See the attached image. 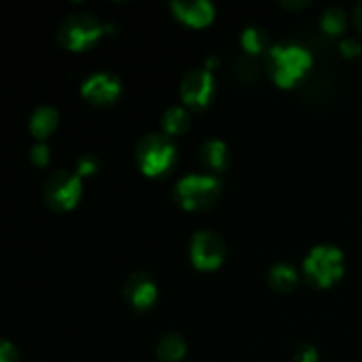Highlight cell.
I'll return each instance as SVG.
<instances>
[{"instance_id":"cell-22","label":"cell","mask_w":362,"mask_h":362,"mask_svg":"<svg viewBox=\"0 0 362 362\" xmlns=\"http://www.w3.org/2000/svg\"><path fill=\"white\" fill-rule=\"evenodd\" d=\"M0 362H20V352L9 339L0 338Z\"/></svg>"},{"instance_id":"cell-17","label":"cell","mask_w":362,"mask_h":362,"mask_svg":"<svg viewBox=\"0 0 362 362\" xmlns=\"http://www.w3.org/2000/svg\"><path fill=\"white\" fill-rule=\"evenodd\" d=\"M239 39L243 49L250 55H258V53H264L271 48L269 46V34L260 25H247L246 28H243Z\"/></svg>"},{"instance_id":"cell-3","label":"cell","mask_w":362,"mask_h":362,"mask_svg":"<svg viewBox=\"0 0 362 362\" xmlns=\"http://www.w3.org/2000/svg\"><path fill=\"white\" fill-rule=\"evenodd\" d=\"M108 30L110 25L103 23L95 14L88 11H78L64 18L57 37L64 48L71 52H83L92 48Z\"/></svg>"},{"instance_id":"cell-18","label":"cell","mask_w":362,"mask_h":362,"mask_svg":"<svg viewBox=\"0 0 362 362\" xmlns=\"http://www.w3.org/2000/svg\"><path fill=\"white\" fill-rule=\"evenodd\" d=\"M320 27L327 35H339L346 27V13L338 6H329L320 16Z\"/></svg>"},{"instance_id":"cell-20","label":"cell","mask_w":362,"mask_h":362,"mask_svg":"<svg viewBox=\"0 0 362 362\" xmlns=\"http://www.w3.org/2000/svg\"><path fill=\"white\" fill-rule=\"evenodd\" d=\"M30 161L35 166H46L49 161V147L45 141H37L30 148Z\"/></svg>"},{"instance_id":"cell-13","label":"cell","mask_w":362,"mask_h":362,"mask_svg":"<svg viewBox=\"0 0 362 362\" xmlns=\"http://www.w3.org/2000/svg\"><path fill=\"white\" fill-rule=\"evenodd\" d=\"M57 124H59V112H57V108L49 105H41L32 112L30 119H28V129H30L32 136L42 141L57 129Z\"/></svg>"},{"instance_id":"cell-15","label":"cell","mask_w":362,"mask_h":362,"mask_svg":"<svg viewBox=\"0 0 362 362\" xmlns=\"http://www.w3.org/2000/svg\"><path fill=\"white\" fill-rule=\"evenodd\" d=\"M186 339L179 332H168V334H165L159 339L158 346H156L158 357L163 362H179L186 356Z\"/></svg>"},{"instance_id":"cell-16","label":"cell","mask_w":362,"mask_h":362,"mask_svg":"<svg viewBox=\"0 0 362 362\" xmlns=\"http://www.w3.org/2000/svg\"><path fill=\"white\" fill-rule=\"evenodd\" d=\"M191 115L184 106L173 105L166 108L161 115V126L168 136H175V134H182L189 129Z\"/></svg>"},{"instance_id":"cell-25","label":"cell","mask_w":362,"mask_h":362,"mask_svg":"<svg viewBox=\"0 0 362 362\" xmlns=\"http://www.w3.org/2000/svg\"><path fill=\"white\" fill-rule=\"evenodd\" d=\"M308 0H303V2H281V6H285V7H296V9H300V7H304V6H308Z\"/></svg>"},{"instance_id":"cell-9","label":"cell","mask_w":362,"mask_h":362,"mask_svg":"<svg viewBox=\"0 0 362 362\" xmlns=\"http://www.w3.org/2000/svg\"><path fill=\"white\" fill-rule=\"evenodd\" d=\"M80 90L81 95L92 105L108 106L119 99L122 85L117 74L110 71H95L81 81Z\"/></svg>"},{"instance_id":"cell-1","label":"cell","mask_w":362,"mask_h":362,"mask_svg":"<svg viewBox=\"0 0 362 362\" xmlns=\"http://www.w3.org/2000/svg\"><path fill=\"white\" fill-rule=\"evenodd\" d=\"M313 66L311 52L296 41H281L267 49V73L283 88L299 83Z\"/></svg>"},{"instance_id":"cell-5","label":"cell","mask_w":362,"mask_h":362,"mask_svg":"<svg viewBox=\"0 0 362 362\" xmlns=\"http://www.w3.org/2000/svg\"><path fill=\"white\" fill-rule=\"evenodd\" d=\"M221 180L212 173H186L177 180L173 197L186 211H205L218 202Z\"/></svg>"},{"instance_id":"cell-6","label":"cell","mask_w":362,"mask_h":362,"mask_svg":"<svg viewBox=\"0 0 362 362\" xmlns=\"http://www.w3.org/2000/svg\"><path fill=\"white\" fill-rule=\"evenodd\" d=\"M83 186H81V177L73 170L60 168L49 173L48 179L42 186L45 200L53 211H71L74 205L80 202Z\"/></svg>"},{"instance_id":"cell-23","label":"cell","mask_w":362,"mask_h":362,"mask_svg":"<svg viewBox=\"0 0 362 362\" xmlns=\"http://www.w3.org/2000/svg\"><path fill=\"white\" fill-rule=\"evenodd\" d=\"M339 52H341L345 57H349V59H354V57L361 55L362 46L359 45L357 39H352V37L343 39V41L339 42Z\"/></svg>"},{"instance_id":"cell-4","label":"cell","mask_w":362,"mask_h":362,"mask_svg":"<svg viewBox=\"0 0 362 362\" xmlns=\"http://www.w3.org/2000/svg\"><path fill=\"white\" fill-rule=\"evenodd\" d=\"M306 278L318 288H329L345 274V257L332 244H317L308 251L303 262Z\"/></svg>"},{"instance_id":"cell-2","label":"cell","mask_w":362,"mask_h":362,"mask_svg":"<svg viewBox=\"0 0 362 362\" xmlns=\"http://www.w3.org/2000/svg\"><path fill=\"white\" fill-rule=\"evenodd\" d=\"M138 168L147 177H165L177 163V145L166 133H147L134 151Z\"/></svg>"},{"instance_id":"cell-11","label":"cell","mask_w":362,"mask_h":362,"mask_svg":"<svg viewBox=\"0 0 362 362\" xmlns=\"http://www.w3.org/2000/svg\"><path fill=\"white\" fill-rule=\"evenodd\" d=\"M170 7L173 14L189 27H205L216 16L214 4L209 0H172Z\"/></svg>"},{"instance_id":"cell-7","label":"cell","mask_w":362,"mask_h":362,"mask_svg":"<svg viewBox=\"0 0 362 362\" xmlns=\"http://www.w3.org/2000/svg\"><path fill=\"white\" fill-rule=\"evenodd\" d=\"M226 255L225 240L214 230H198L189 243L191 262L200 271H216Z\"/></svg>"},{"instance_id":"cell-19","label":"cell","mask_w":362,"mask_h":362,"mask_svg":"<svg viewBox=\"0 0 362 362\" xmlns=\"http://www.w3.org/2000/svg\"><path fill=\"white\" fill-rule=\"evenodd\" d=\"M99 168V158L92 152H87V154H81L76 161V173L80 177L92 175V173L98 172Z\"/></svg>"},{"instance_id":"cell-14","label":"cell","mask_w":362,"mask_h":362,"mask_svg":"<svg viewBox=\"0 0 362 362\" xmlns=\"http://www.w3.org/2000/svg\"><path fill=\"white\" fill-rule=\"evenodd\" d=\"M267 281L276 292L286 293L296 288L297 281H299V274H297V269L292 264H288V262H278V264H274L269 269Z\"/></svg>"},{"instance_id":"cell-21","label":"cell","mask_w":362,"mask_h":362,"mask_svg":"<svg viewBox=\"0 0 362 362\" xmlns=\"http://www.w3.org/2000/svg\"><path fill=\"white\" fill-rule=\"evenodd\" d=\"M293 361L296 362H318V352L313 345L310 343H300L293 354Z\"/></svg>"},{"instance_id":"cell-8","label":"cell","mask_w":362,"mask_h":362,"mask_svg":"<svg viewBox=\"0 0 362 362\" xmlns=\"http://www.w3.org/2000/svg\"><path fill=\"white\" fill-rule=\"evenodd\" d=\"M216 80L207 67H193L180 80V98L191 108H205L214 98Z\"/></svg>"},{"instance_id":"cell-24","label":"cell","mask_w":362,"mask_h":362,"mask_svg":"<svg viewBox=\"0 0 362 362\" xmlns=\"http://www.w3.org/2000/svg\"><path fill=\"white\" fill-rule=\"evenodd\" d=\"M352 21H354V25H356L357 30L362 32V2L356 4V6H354Z\"/></svg>"},{"instance_id":"cell-12","label":"cell","mask_w":362,"mask_h":362,"mask_svg":"<svg viewBox=\"0 0 362 362\" xmlns=\"http://www.w3.org/2000/svg\"><path fill=\"white\" fill-rule=\"evenodd\" d=\"M198 159H200L202 166L214 175V173L223 172L228 166V147L219 138H207L198 147Z\"/></svg>"},{"instance_id":"cell-10","label":"cell","mask_w":362,"mask_h":362,"mask_svg":"<svg viewBox=\"0 0 362 362\" xmlns=\"http://www.w3.org/2000/svg\"><path fill=\"white\" fill-rule=\"evenodd\" d=\"M158 285L147 272H133L124 285V297L136 311H147L158 300Z\"/></svg>"}]
</instances>
